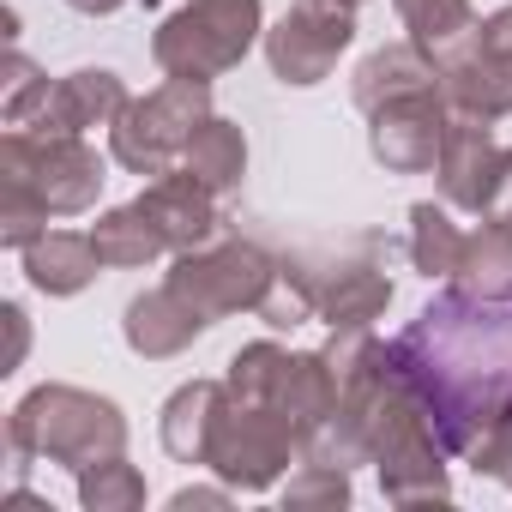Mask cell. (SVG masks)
Instances as JSON below:
<instances>
[{
    "instance_id": "cell-17",
    "label": "cell",
    "mask_w": 512,
    "mask_h": 512,
    "mask_svg": "<svg viewBox=\"0 0 512 512\" xmlns=\"http://www.w3.org/2000/svg\"><path fill=\"white\" fill-rule=\"evenodd\" d=\"M25 278H31V290H43V296H79L97 272H103V260H97V247H91V229L79 235V229H43L25 253Z\"/></svg>"
},
{
    "instance_id": "cell-6",
    "label": "cell",
    "mask_w": 512,
    "mask_h": 512,
    "mask_svg": "<svg viewBox=\"0 0 512 512\" xmlns=\"http://www.w3.org/2000/svg\"><path fill=\"white\" fill-rule=\"evenodd\" d=\"M296 452H302V440H296V428L278 410L223 398L217 428H211V446H205V470H217L241 494H266L296 464Z\"/></svg>"
},
{
    "instance_id": "cell-24",
    "label": "cell",
    "mask_w": 512,
    "mask_h": 512,
    "mask_svg": "<svg viewBox=\"0 0 512 512\" xmlns=\"http://www.w3.org/2000/svg\"><path fill=\"white\" fill-rule=\"evenodd\" d=\"M452 284L470 290V296H512V223L482 217V229H470Z\"/></svg>"
},
{
    "instance_id": "cell-25",
    "label": "cell",
    "mask_w": 512,
    "mask_h": 512,
    "mask_svg": "<svg viewBox=\"0 0 512 512\" xmlns=\"http://www.w3.org/2000/svg\"><path fill=\"white\" fill-rule=\"evenodd\" d=\"M392 13L410 31V43H422L434 61L476 31V7H470V0H392Z\"/></svg>"
},
{
    "instance_id": "cell-27",
    "label": "cell",
    "mask_w": 512,
    "mask_h": 512,
    "mask_svg": "<svg viewBox=\"0 0 512 512\" xmlns=\"http://www.w3.org/2000/svg\"><path fill=\"white\" fill-rule=\"evenodd\" d=\"M284 362H290V350H284V344H272V338H260V344H241V350L229 356V368H223V386H229V398H235V404H272Z\"/></svg>"
},
{
    "instance_id": "cell-22",
    "label": "cell",
    "mask_w": 512,
    "mask_h": 512,
    "mask_svg": "<svg viewBox=\"0 0 512 512\" xmlns=\"http://www.w3.org/2000/svg\"><path fill=\"white\" fill-rule=\"evenodd\" d=\"M181 169H187L199 187H211V193L241 187V175H247V133H241L235 121H223V115H205L199 133L187 139Z\"/></svg>"
},
{
    "instance_id": "cell-16",
    "label": "cell",
    "mask_w": 512,
    "mask_h": 512,
    "mask_svg": "<svg viewBox=\"0 0 512 512\" xmlns=\"http://www.w3.org/2000/svg\"><path fill=\"white\" fill-rule=\"evenodd\" d=\"M266 410H278V416L296 428V440H308V434L338 410V374H332L326 350H290V362H284L278 392H272Z\"/></svg>"
},
{
    "instance_id": "cell-26",
    "label": "cell",
    "mask_w": 512,
    "mask_h": 512,
    "mask_svg": "<svg viewBox=\"0 0 512 512\" xmlns=\"http://www.w3.org/2000/svg\"><path fill=\"white\" fill-rule=\"evenodd\" d=\"M79 506H85V512H139V506H145V476H139V464H127V452L85 464V470H79Z\"/></svg>"
},
{
    "instance_id": "cell-30",
    "label": "cell",
    "mask_w": 512,
    "mask_h": 512,
    "mask_svg": "<svg viewBox=\"0 0 512 512\" xmlns=\"http://www.w3.org/2000/svg\"><path fill=\"white\" fill-rule=\"evenodd\" d=\"M43 229H49V205H37L25 187H7V181H0V247L25 253Z\"/></svg>"
},
{
    "instance_id": "cell-23",
    "label": "cell",
    "mask_w": 512,
    "mask_h": 512,
    "mask_svg": "<svg viewBox=\"0 0 512 512\" xmlns=\"http://www.w3.org/2000/svg\"><path fill=\"white\" fill-rule=\"evenodd\" d=\"M91 247H97V260L103 272H145L151 260H163V235L151 229V217L139 205H115L91 223Z\"/></svg>"
},
{
    "instance_id": "cell-33",
    "label": "cell",
    "mask_w": 512,
    "mask_h": 512,
    "mask_svg": "<svg viewBox=\"0 0 512 512\" xmlns=\"http://www.w3.org/2000/svg\"><path fill=\"white\" fill-rule=\"evenodd\" d=\"M229 494H235L229 482H223V488H175V494H169V512H193V506H229Z\"/></svg>"
},
{
    "instance_id": "cell-5",
    "label": "cell",
    "mask_w": 512,
    "mask_h": 512,
    "mask_svg": "<svg viewBox=\"0 0 512 512\" xmlns=\"http://www.w3.org/2000/svg\"><path fill=\"white\" fill-rule=\"evenodd\" d=\"M211 115V85L199 79H163L157 91L133 97L109 127V157L127 175H169V163L187 157V139Z\"/></svg>"
},
{
    "instance_id": "cell-14",
    "label": "cell",
    "mask_w": 512,
    "mask_h": 512,
    "mask_svg": "<svg viewBox=\"0 0 512 512\" xmlns=\"http://www.w3.org/2000/svg\"><path fill=\"white\" fill-rule=\"evenodd\" d=\"M145 217H151V229L163 235V247L169 253H187V247H205L211 235H217V193L211 187H199L187 169L181 175H151V187L133 199Z\"/></svg>"
},
{
    "instance_id": "cell-9",
    "label": "cell",
    "mask_w": 512,
    "mask_h": 512,
    "mask_svg": "<svg viewBox=\"0 0 512 512\" xmlns=\"http://www.w3.org/2000/svg\"><path fill=\"white\" fill-rule=\"evenodd\" d=\"M446 127H452V103L434 85V91H416V97H398V103L374 109L368 115V151L392 175H422V169L440 163Z\"/></svg>"
},
{
    "instance_id": "cell-7",
    "label": "cell",
    "mask_w": 512,
    "mask_h": 512,
    "mask_svg": "<svg viewBox=\"0 0 512 512\" xmlns=\"http://www.w3.org/2000/svg\"><path fill=\"white\" fill-rule=\"evenodd\" d=\"M272 272H278V260L260 253L253 241H205V247L175 253L169 284L217 326V320H229L241 308H260L266 290H272Z\"/></svg>"
},
{
    "instance_id": "cell-4",
    "label": "cell",
    "mask_w": 512,
    "mask_h": 512,
    "mask_svg": "<svg viewBox=\"0 0 512 512\" xmlns=\"http://www.w3.org/2000/svg\"><path fill=\"white\" fill-rule=\"evenodd\" d=\"M0 181L25 187L37 205H49V217H79L97 205L109 175H103V157L85 145V133L7 127V139H0Z\"/></svg>"
},
{
    "instance_id": "cell-15",
    "label": "cell",
    "mask_w": 512,
    "mask_h": 512,
    "mask_svg": "<svg viewBox=\"0 0 512 512\" xmlns=\"http://www.w3.org/2000/svg\"><path fill=\"white\" fill-rule=\"evenodd\" d=\"M434 85H440V61L422 43H386L350 73V103L362 115H374V109H386L398 97H416V91H434Z\"/></svg>"
},
{
    "instance_id": "cell-8",
    "label": "cell",
    "mask_w": 512,
    "mask_h": 512,
    "mask_svg": "<svg viewBox=\"0 0 512 512\" xmlns=\"http://www.w3.org/2000/svg\"><path fill=\"white\" fill-rule=\"evenodd\" d=\"M356 43V7L344 0H296V7L266 31V61L278 85H326L344 49Z\"/></svg>"
},
{
    "instance_id": "cell-36",
    "label": "cell",
    "mask_w": 512,
    "mask_h": 512,
    "mask_svg": "<svg viewBox=\"0 0 512 512\" xmlns=\"http://www.w3.org/2000/svg\"><path fill=\"white\" fill-rule=\"evenodd\" d=\"M344 7H368V0H344Z\"/></svg>"
},
{
    "instance_id": "cell-13",
    "label": "cell",
    "mask_w": 512,
    "mask_h": 512,
    "mask_svg": "<svg viewBox=\"0 0 512 512\" xmlns=\"http://www.w3.org/2000/svg\"><path fill=\"white\" fill-rule=\"evenodd\" d=\"M199 332H211V320L163 278L157 290H145V296H133L127 302V314H121V338H127V350L133 356H145V362H169V356H181Z\"/></svg>"
},
{
    "instance_id": "cell-1",
    "label": "cell",
    "mask_w": 512,
    "mask_h": 512,
    "mask_svg": "<svg viewBox=\"0 0 512 512\" xmlns=\"http://www.w3.org/2000/svg\"><path fill=\"white\" fill-rule=\"evenodd\" d=\"M392 374L428 410L440 446L470 458V446L512 416V296H434L392 344Z\"/></svg>"
},
{
    "instance_id": "cell-11",
    "label": "cell",
    "mask_w": 512,
    "mask_h": 512,
    "mask_svg": "<svg viewBox=\"0 0 512 512\" xmlns=\"http://www.w3.org/2000/svg\"><path fill=\"white\" fill-rule=\"evenodd\" d=\"M127 85L109 67H79L67 79H49V97L37 103V115L25 121L31 133H91V127H115V115L127 109Z\"/></svg>"
},
{
    "instance_id": "cell-32",
    "label": "cell",
    "mask_w": 512,
    "mask_h": 512,
    "mask_svg": "<svg viewBox=\"0 0 512 512\" xmlns=\"http://www.w3.org/2000/svg\"><path fill=\"white\" fill-rule=\"evenodd\" d=\"M0 320H7V332H13V350H7V368H0V374H19V368H25V344H31V332H25V308L7 302V308H0Z\"/></svg>"
},
{
    "instance_id": "cell-35",
    "label": "cell",
    "mask_w": 512,
    "mask_h": 512,
    "mask_svg": "<svg viewBox=\"0 0 512 512\" xmlns=\"http://www.w3.org/2000/svg\"><path fill=\"white\" fill-rule=\"evenodd\" d=\"M73 13H85V19H109V13H121L127 0H67Z\"/></svg>"
},
{
    "instance_id": "cell-12",
    "label": "cell",
    "mask_w": 512,
    "mask_h": 512,
    "mask_svg": "<svg viewBox=\"0 0 512 512\" xmlns=\"http://www.w3.org/2000/svg\"><path fill=\"white\" fill-rule=\"evenodd\" d=\"M494 163H500V145H494L488 121H476V115H452V127H446V145H440V163H434L440 199H446L452 211H470V217H482V205H488V187H494Z\"/></svg>"
},
{
    "instance_id": "cell-34",
    "label": "cell",
    "mask_w": 512,
    "mask_h": 512,
    "mask_svg": "<svg viewBox=\"0 0 512 512\" xmlns=\"http://www.w3.org/2000/svg\"><path fill=\"white\" fill-rule=\"evenodd\" d=\"M476 37H482L488 49H500V55H512V7H500L494 19H482V25H476Z\"/></svg>"
},
{
    "instance_id": "cell-20",
    "label": "cell",
    "mask_w": 512,
    "mask_h": 512,
    "mask_svg": "<svg viewBox=\"0 0 512 512\" xmlns=\"http://www.w3.org/2000/svg\"><path fill=\"white\" fill-rule=\"evenodd\" d=\"M326 272H332V266H320L314 253H284V260H278V272H272V290H266V302L253 308V314H260L272 332H290V326H302V320H320Z\"/></svg>"
},
{
    "instance_id": "cell-28",
    "label": "cell",
    "mask_w": 512,
    "mask_h": 512,
    "mask_svg": "<svg viewBox=\"0 0 512 512\" xmlns=\"http://www.w3.org/2000/svg\"><path fill=\"white\" fill-rule=\"evenodd\" d=\"M284 506L290 512H308V506H326V512H344L350 506V470L338 464H314L302 458V470L284 482Z\"/></svg>"
},
{
    "instance_id": "cell-3",
    "label": "cell",
    "mask_w": 512,
    "mask_h": 512,
    "mask_svg": "<svg viewBox=\"0 0 512 512\" xmlns=\"http://www.w3.org/2000/svg\"><path fill=\"white\" fill-rule=\"evenodd\" d=\"M253 43H266V7L260 0H187V7H175L157 25L151 61L169 79L211 85L217 73L241 67Z\"/></svg>"
},
{
    "instance_id": "cell-31",
    "label": "cell",
    "mask_w": 512,
    "mask_h": 512,
    "mask_svg": "<svg viewBox=\"0 0 512 512\" xmlns=\"http://www.w3.org/2000/svg\"><path fill=\"white\" fill-rule=\"evenodd\" d=\"M482 217L488 223H512V145H500V163H494V187H488Z\"/></svg>"
},
{
    "instance_id": "cell-18",
    "label": "cell",
    "mask_w": 512,
    "mask_h": 512,
    "mask_svg": "<svg viewBox=\"0 0 512 512\" xmlns=\"http://www.w3.org/2000/svg\"><path fill=\"white\" fill-rule=\"evenodd\" d=\"M229 386L223 380H187L169 392L163 416H157V440L175 464H205V446H211V428H217V410H223Z\"/></svg>"
},
{
    "instance_id": "cell-10",
    "label": "cell",
    "mask_w": 512,
    "mask_h": 512,
    "mask_svg": "<svg viewBox=\"0 0 512 512\" xmlns=\"http://www.w3.org/2000/svg\"><path fill=\"white\" fill-rule=\"evenodd\" d=\"M440 97L452 103V115H476V121H500L512 115V55L488 49L476 31L440 55Z\"/></svg>"
},
{
    "instance_id": "cell-19",
    "label": "cell",
    "mask_w": 512,
    "mask_h": 512,
    "mask_svg": "<svg viewBox=\"0 0 512 512\" xmlns=\"http://www.w3.org/2000/svg\"><path fill=\"white\" fill-rule=\"evenodd\" d=\"M392 308V278L368 260L356 266H332L326 272V296H320V320L332 332H356V326H374L380 314Z\"/></svg>"
},
{
    "instance_id": "cell-29",
    "label": "cell",
    "mask_w": 512,
    "mask_h": 512,
    "mask_svg": "<svg viewBox=\"0 0 512 512\" xmlns=\"http://www.w3.org/2000/svg\"><path fill=\"white\" fill-rule=\"evenodd\" d=\"M43 97H49V79H43L19 49H7V61H0V121H7V127H25Z\"/></svg>"
},
{
    "instance_id": "cell-21",
    "label": "cell",
    "mask_w": 512,
    "mask_h": 512,
    "mask_svg": "<svg viewBox=\"0 0 512 512\" xmlns=\"http://www.w3.org/2000/svg\"><path fill=\"white\" fill-rule=\"evenodd\" d=\"M464 241H470V229H458L452 223V205L440 199H416L410 205V266L434 284H452L458 278V260H464Z\"/></svg>"
},
{
    "instance_id": "cell-2",
    "label": "cell",
    "mask_w": 512,
    "mask_h": 512,
    "mask_svg": "<svg viewBox=\"0 0 512 512\" xmlns=\"http://www.w3.org/2000/svg\"><path fill=\"white\" fill-rule=\"evenodd\" d=\"M7 452H13L19 470L31 458H49V464H61V470L79 476L85 464L127 452V416H121L115 398H97L85 386L49 380V386L25 392L13 404V416H7Z\"/></svg>"
}]
</instances>
